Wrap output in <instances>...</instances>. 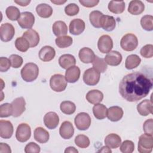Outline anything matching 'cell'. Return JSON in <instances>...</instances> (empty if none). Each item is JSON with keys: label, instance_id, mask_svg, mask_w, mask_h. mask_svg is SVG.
<instances>
[{"label": "cell", "instance_id": "6da1fadb", "mask_svg": "<svg viewBox=\"0 0 153 153\" xmlns=\"http://www.w3.org/2000/svg\"><path fill=\"white\" fill-rule=\"evenodd\" d=\"M152 87V80L140 72L124 76L119 84L121 96L128 102H137L146 97Z\"/></svg>", "mask_w": 153, "mask_h": 153}, {"label": "cell", "instance_id": "7a4b0ae2", "mask_svg": "<svg viewBox=\"0 0 153 153\" xmlns=\"http://www.w3.org/2000/svg\"><path fill=\"white\" fill-rule=\"evenodd\" d=\"M21 76L26 82H32L35 80L39 74V68L33 63H27L22 69Z\"/></svg>", "mask_w": 153, "mask_h": 153}, {"label": "cell", "instance_id": "3957f363", "mask_svg": "<svg viewBox=\"0 0 153 153\" xmlns=\"http://www.w3.org/2000/svg\"><path fill=\"white\" fill-rule=\"evenodd\" d=\"M153 148V137L149 134H143L139 138L137 151L140 153H150Z\"/></svg>", "mask_w": 153, "mask_h": 153}, {"label": "cell", "instance_id": "277c9868", "mask_svg": "<svg viewBox=\"0 0 153 153\" xmlns=\"http://www.w3.org/2000/svg\"><path fill=\"white\" fill-rule=\"evenodd\" d=\"M120 45L124 51H133L138 45L137 38L136 36L133 33H127L122 37L120 41Z\"/></svg>", "mask_w": 153, "mask_h": 153}, {"label": "cell", "instance_id": "5b68a950", "mask_svg": "<svg viewBox=\"0 0 153 153\" xmlns=\"http://www.w3.org/2000/svg\"><path fill=\"white\" fill-rule=\"evenodd\" d=\"M50 86L54 91L61 92L64 91L67 87L65 76L62 74L53 75L50 79Z\"/></svg>", "mask_w": 153, "mask_h": 153}, {"label": "cell", "instance_id": "8992f818", "mask_svg": "<svg viewBox=\"0 0 153 153\" xmlns=\"http://www.w3.org/2000/svg\"><path fill=\"white\" fill-rule=\"evenodd\" d=\"M91 118L86 112H80L75 118V124L79 130H87L91 124Z\"/></svg>", "mask_w": 153, "mask_h": 153}, {"label": "cell", "instance_id": "52a82bcc", "mask_svg": "<svg viewBox=\"0 0 153 153\" xmlns=\"http://www.w3.org/2000/svg\"><path fill=\"white\" fill-rule=\"evenodd\" d=\"M100 73L91 68L85 71L83 74V81L88 85H95L100 80Z\"/></svg>", "mask_w": 153, "mask_h": 153}, {"label": "cell", "instance_id": "ba28073f", "mask_svg": "<svg viewBox=\"0 0 153 153\" xmlns=\"http://www.w3.org/2000/svg\"><path fill=\"white\" fill-rule=\"evenodd\" d=\"M31 136V129L26 123L19 124L16 132V137L20 142H25L29 139Z\"/></svg>", "mask_w": 153, "mask_h": 153}, {"label": "cell", "instance_id": "9c48e42d", "mask_svg": "<svg viewBox=\"0 0 153 153\" xmlns=\"http://www.w3.org/2000/svg\"><path fill=\"white\" fill-rule=\"evenodd\" d=\"M15 34V29L14 26L9 23H3L0 26V38L1 41L4 42H8L11 41Z\"/></svg>", "mask_w": 153, "mask_h": 153}, {"label": "cell", "instance_id": "30bf717a", "mask_svg": "<svg viewBox=\"0 0 153 153\" xmlns=\"http://www.w3.org/2000/svg\"><path fill=\"white\" fill-rule=\"evenodd\" d=\"M17 22L22 28L30 29L35 23V16L30 12H23L21 13Z\"/></svg>", "mask_w": 153, "mask_h": 153}, {"label": "cell", "instance_id": "8fae6325", "mask_svg": "<svg viewBox=\"0 0 153 153\" xmlns=\"http://www.w3.org/2000/svg\"><path fill=\"white\" fill-rule=\"evenodd\" d=\"M97 47L102 53H108L111 51L113 47V41L108 35L101 36L97 42Z\"/></svg>", "mask_w": 153, "mask_h": 153}, {"label": "cell", "instance_id": "7c38bea8", "mask_svg": "<svg viewBox=\"0 0 153 153\" xmlns=\"http://www.w3.org/2000/svg\"><path fill=\"white\" fill-rule=\"evenodd\" d=\"M13 108V116L14 117H18L20 116L25 111L26 102L23 97H19L15 99L11 102Z\"/></svg>", "mask_w": 153, "mask_h": 153}, {"label": "cell", "instance_id": "4fadbf2b", "mask_svg": "<svg viewBox=\"0 0 153 153\" xmlns=\"http://www.w3.org/2000/svg\"><path fill=\"white\" fill-rule=\"evenodd\" d=\"M44 123L46 127L48 129H54L59 124V117L56 112H48L44 115Z\"/></svg>", "mask_w": 153, "mask_h": 153}, {"label": "cell", "instance_id": "5bb4252c", "mask_svg": "<svg viewBox=\"0 0 153 153\" xmlns=\"http://www.w3.org/2000/svg\"><path fill=\"white\" fill-rule=\"evenodd\" d=\"M13 126L10 121H0V136L3 139H10L13 134Z\"/></svg>", "mask_w": 153, "mask_h": 153}, {"label": "cell", "instance_id": "9a60e30c", "mask_svg": "<svg viewBox=\"0 0 153 153\" xmlns=\"http://www.w3.org/2000/svg\"><path fill=\"white\" fill-rule=\"evenodd\" d=\"M85 27V22L80 19L72 20L69 24V32L74 35H79L82 33Z\"/></svg>", "mask_w": 153, "mask_h": 153}, {"label": "cell", "instance_id": "2e32d148", "mask_svg": "<svg viewBox=\"0 0 153 153\" xmlns=\"http://www.w3.org/2000/svg\"><path fill=\"white\" fill-rule=\"evenodd\" d=\"M74 133V128L72 124L68 121L63 122L59 128V134L64 139H71Z\"/></svg>", "mask_w": 153, "mask_h": 153}, {"label": "cell", "instance_id": "e0dca14e", "mask_svg": "<svg viewBox=\"0 0 153 153\" xmlns=\"http://www.w3.org/2000/svg\"><path fill=\"white\" fill-rule=\"evenodd\" d=\"M100 27L108 32L112 31L116 26V22L114 17L108 15H103L100 19Z\"/></svg>", "mask_w": 153, "mask_h": 153}, {"label": "cell", "instance_id": "ac0fdd59", "mask_svg": "<svg viewBox=\"0 0 153 153\" xmlns=\"http://www.w3.org/2000/svg\"><path fill=\"white\" fill-rule=\"evenodd\" d=\"M122 59L123 57L121 53L115 50L108 53L104 59L106 64L110 66L119 65L121 63Z\"/></svg>", "mask_w": 153, "mask_h": 153}, {"label": "cell", "instance_id": "d6986e66", "mask_svg": "<svg viewBox=\"0 0 153 153\" xmlns=\"http://www.w3.org/2000/svg\"><path fill=\"white\" fill-rule=\"evenodd\" d=\"M56 55L54 48L49 45H45L41 48L39 51V57L43 62H49L53 60Z\"/></svg>", "mask_w": 153, "mask_h": 153}, {"label": "cell", "instance_id": "ffe728a7", "mask_svg": "<svg viewBox=\"0 0 153 153\" xmlns=\"http://www.w3.org/2000/svg\"><path fill=\"white\" fill-rule=\"evenodd\" d=\"M123 114V110L121 107L114 106H111L108 109L106 117L110 121L116 122L122 118Z\"/></svg>", "mask_w": 153, "mask_h": 153}, {"label": "cell", "instance_id": "44dd1931", "mask_svg": "<svg viewBox=\"0 0 153 153\" xmlns=\"http://www.w3.org/2000/svg\"><path fill=\"white\" fill-rule=\"evenodd\" d=\"M79 60L84 63H90L93 61L95 54L93 51L88 47L82 48L78 53Z\"/></svg>", "mask_w": 153, "mask_h": 153}, {"label": "cell", "instance_id": "7402d4cb", "mask_svg": "<svg viewBox=\"0 0 153 153\" xmlns=\"http://www.w3.org/2000/svg\"><path fill=\"white\" fill-rule=\"evenodd\" d=\"M80 74L79 68L76 66H73L66 69L65 76L67 82L74 83L79 79Z\"/></svg>", "mask_w": 153, "mask_h": 153}, {"label": "cell", "instance_id": "603a6c76", "mask_svg": "<svg viewBox=\"0 0 153 153\" xmlns=\"http://www.w3.org/2000/svg\"><path fill=\"white\" fill-rule=\"evenodd\" d=\"M152 102L145 99L140 102L137 106L138 113L142 116H147L152 113Z\"/></svg>", "mask_w": 153, "mask_h": 153}, {"label": "cell", "instance_id": "cb8c5ba5", "mask_svg": "<svg viewBox=\"0 0 153 153\" xmlns=\"http://www.w3.org/2000/svg\"><path fill=\"white\" fill-rule=\"evenodd\" d=\"M23 37L27 40L29 43L30 47H35L39 44V35L35 30L32 29H28L23 33Z\"/></svg>", "mask_w": 153, "mask_h": 153}, {"label": "cell", "instance_id": "d4e9b609", "mask_svg": "<svg viewBox=\"0 0 153 153\" xmlns=\"http://www.w3.org/2000/svg\"><path fill=\"white\" fill-rule=\"evenodd\" d=\"M59 63L60 66L65 69H67L76 64V59L75 57L69 54L62 55L59 59Z\"/></svg>", "mask_w": 153, "mask_h": 153}, {"label": "cell", "instance_id": "484cf974", "mask_svg": "<svg viewBox=\"0 0 153 153\" xmlns=\"http://www.w3.org/2000/svg\"><path fill=\"white\" fill-rule=\"evenodd\" d=\"M144 9V4L141 1L132 0L129 3L128 11L133 15H139L143 12Z\"/></svg>", "mask_w": 153, "mask_h": 153}, {"label": "cell", "instance_id": "4316f807", "mask_svg": "<svg viewBox=\"0 0 153 153\" xmlns=\"http://www.w3.org/2000/svg\"><path fill=\"white\" fill-rule=\"evenodd\" d=\"M105 143L111 149H115L120 146L121 143V139L117 134L111 133L107 135L105 139Z\"/></svg>", "mask_w": 153, "mask_h": 153}, {"label": "cell", "instance_id": "83f0119b", "mask_svg": "<svg viewBox=\"0 0 153 153\" xmlns=\"http://www.w3.org/2000/svg\"><path fill=\"white\" fill-rule=\"evenodd\" d=\"M85 98L89 103L95 105L102 101L103 94L102 92L98 90H91L87 93Z\"/></svg>", "mask_w": 153, "mask_h": 153}, {"label": "cell", "instance_id": "f1b7e54d", "mask_svg": "<svg viewBox=\"0 0 153 153\" xmlns=\"http://www.w3.org/2000/svg\"><path fill=\"white\" fill-rule=\"evenodd\" d=\"M49 133L41 127H36L34 130V139L41 143H45L49 140Z\"/></svg>", "mask_w": 153, "mask_h": 153}, {"label": "cell", "instance_id": "f546056e", "mask_svg": "<svg viewBox=\"0 0 153 153\" xmlns=\"http://www.w3.org/2000/svg\"><path fill=\"white\" fill-rule=\"evenodd\" d=\"M52 30L54 35L57 37L65 36L68 33V27L66 24L61 20L56 21L54 23Z\"/></svg>", "mask_w": 153, "mask_h": 153}, {"label": "cell", "instance_id": "4dcf8cb0", "mask_svg": "<svg viewBox=\"0 0 153 153\" xmlns=\"http://www.w3.org/2000/svg\"><path fill=\"white\" fill-rule=\"evenodd\" d=\"M36 11L38 15L42 18H48L53 14L51 7L45 3L38 5L36 7Z\"/></svg>", "mask_w": 153, "mask_h": 153}, {"label": "cell", "instance_id": "1f68e13d", "mask_svg": "<svg viewBox=\"0 0 153 153\" xmlns=\"http://www.w3.org/2000/svg\"><path fill=\"white\" fill-rule=\"evenodd\" d=\"M141 59L136 54H130L126 59L125 67L127 69L130 70L137 68L140 63Z\"/></svg>", "mask_w": 153, "mask_h": 153}, {"label": "cell", "instance_id": "d6a6232c", "mask_svg": "<svg viewBox=\"0 0 153 153\" xmlns=\"http://www.w3.org/2000/svg\"><path fill=\"white\" fill-rule=\"evenodd\" d=\"M107 110L106 107L101 103L95 104L93 108L94 116L98 120H103L106 117Z\"/></svg>", "mask_w": 153, "mask_h": 153}, {"label": "cell", "instance_id": "836d02e7", "mask_svg": "<svg viewBox=\"0 0 153 153\" xmlns=\"http://www.w3.org/2000/svg\"><path fill=\"white\" fill-rule=\"evenodd\" d=\"M125 2L123 1H111L108 4L109 10L114 14L122 13L125 10Z\"/></svg>", "mask_w": 153, "mask_h": 153}, {"label": "cell", "instance_id": "e575fe53", "mask_svg": "<svg viewBox=\"0 0 153 153\" xmlns=\"http://www.w3.org/2000/svg\"><path fill=\"white\" fill-rule=\"evenodd\" d=\"M93 68L97 71L99 73H103L107 69V64L105 62V60L102 58H100L97 56H95V57L92 62Z\"/></svg>", "mask_w": 153, "mask_h": 153}, {"label": "cell", "instance_id": "d590c367", "mask_svg": "<svg viewBox=\"0 0 153 153\" xmlns=\"http://www.w3.org/2000/svg\"><path fill=\"white\" fill-rule=\"evenodd\" d=\"M60 108L63 114L71 115L75 112L76 110V106L74 103L71 101H63L60 103Z\"/></svg>", "mask_w": 153, "mask_h": 153}, {"label": "cell", "instance_id": "8d00e7d4", "mask_svg": "<svg viewBox=\"0 0 153 153\" xmlns=\"http://www.w3.org/2000/svg\"><path fill=\"white\" fill-rule=\"evenodd\" d=\"M56 44L59 48H66L71 46L73 42L72 38L68 35H65L57 37L56 40Z\"/></svg>", "mask_w": 153, "mask_h": 153}, {"label": "cell", "instance_id": "74e56055", "mask_svg": "<svg viewBox=\"0 0 153 153\" xmlns=\"http://www.w3.org/2000/svg\"><path fill=\"white\" fill-rule=\"evenodd\" d=\"M5 14L8 19L12 21L18 20L21 14L19 8L14 6H10L7 7L5 10Z\"/></svg>", "mask_w": 153, "mask_h": 153}, {"label": "cell", "instance_id": "f35d334b", "mask_svg": "<svg viewBox=\"0 0 153 153\" xmlns=\"http://www.w3.org/2000/svg\"><path fill=\"white\" fill-rule=\"evenodd\" d=\"M15 47L17 50L21 52H26L30 47L27 40L24 37H19L15 41Z\"/></svg>", "mask_w": 153, "mask_h": 153}, {"label": "cell", "instance_id": "ab89813d", "mask_svg": "<svg viewBox=\"0 0 153 153\" xmlns=\"http://www.w3.org/2000/svg\"><path fill=\"white\" fill-rule=\"evenodd\" d=\"M103 13L98 10L91 11L89 15V19L91 24L96 28H100V19L103 16Z\"/></svg>", "mask_w": 153, "mask_h": 153}, {"label": "cell", "instance_id": "60d3db41", "mask_svg": "<svg viewBox=\"0 0 153 153\" xmlns=\"http://www.w3.org/2000/svg\"><path fill=\"white\" fill-rule=\"evenodd\" d=\"M140 25L143 29L147 31L153 30V16L151 15H145L141 18Z\"/></svg>", "mask_w": 153, "mask_h": 153}, {"label": "cell", "instance_id": "b9f144b4", "mask_svg": "<svg viewBox=\"0 0 153 153\" xmlns=\"http://www.w3.org/2000/svg\"><path fill=\"white\" fill-rule=\"evenodd\" d=\"M89 138L84 134H78L75 138V143L81 148H86L90 145Z\"/></svg>", "mask_w": 153, "mask_h": 153}, {"label": "cell", "instance_id": "7bdbcfd3", "mask_svg": "<svg viewBox=\"0 0 153 153\" xmlns=\"http://www.w3.org/2000/svg\"><path fill=\"white\" fill-rule=\"evenodd\" d=\"M13 115V108L11 103H5L0 106V117L1 118L8 117Z\"/></svg>", "mask_w": 153, "mask_h": 153}, {"label": "cell", "instance_id": "ee69618b", "mask_svg": "<svg viewBox=\"0 0 153 153\" xmlns=\"http://www.w3.org/2000/svg\"><path fill=\"white\" fill-rule=\"evenodd\" d=\"M120 148L123 153H131L134 150V145L132 141L126 140L121 143Z\"/></svg>", "mask_w": 153, "mask_h": 153}, {"label": "cell", "instance_id": "f6af8a7d", "mask_svg": "<svg viewBox=\"0 0 153 153\" xmlns=\"http://www.w3.org/2000/svg\"><path fill=\"white\" fill-rule=\"evenodd\" d=\"M9 59L10 60L11 65L14 68H20L23 64V58L17 54H11Z\"/></svg>", "mask_w": 153, "mask_h": 153}, {"label": "cell", "instance_id": "bcb514c9", "mask_svg": "<svg viewBox=\"0 0 153 153\" xmlns=\"http://www.w3.org/2000/svg\"><path fill=\"white\" fill-rule=\"evenodd\" d=\"M79 10V7L75 3L69 4L65 8V12L69 16H74L76 15L78 13Z\"/></svg>", "mask_w": 153, "mask_h": 153}, {"label": "cell", "instance_id": "7dc6e473", "mask_svg": "<svg viewBox=\"0 0 153 153\" xmlns=\"http://www.w3.org/2000/svg\"><path fill=\"white\" fill-rule=\"evenodd\" d=\"M140 53L145 58H151L153 56V45L152 44L145 45L141 48Z\"/></svg>", "mask_w": 153, "mask_h": 153}, {"label": "cell", "instance_id": "c3c4849f", "mask_svg": "<svg viewBox=\"0 0 153 153\" xmlns=\"http://www.w3.org/2000/svg\"><path fill=\"white\" fill-rule=\"evenodd\" d=\"M40 146L35 142H29L25 148L26 153H38L40 152Z\"/></svg>", "mask_w": 153, "mask_h": 153}, {"label": "cell", "instance_id": "681fc988", "mask_svg": "<svg viewBox=\"0 0 153 153\" xmlns=\"http://www.w3.org/2000/svg\"><path fill=\"white\" fill-rule=\"evenodd\" d=\"M11 63L9 59L5 57L0 58V71L2 72H7L10 68Z\"/></svg>", "mask_w": 153, "mask_h": 153}, {"label": "cell", "instance_id": "f907efd6", "mask_svg": "<svg viewBox=\"0 0 153 153\" xmlns=\"http://www.w3.org/2000/svg\"><path fill=\"white\" fill-rule=\"evenodd\" d=\"M152 125H153V120L152 118L146 120L144 122L143 125V130L144 132L146 134L152 135L153 134Z\"/></svg>", "mask_w": 153, "mask_h": 153}, {"label": "cell", "instance_id": "816d5d0a", "mask_svg": "<svg viewBox=\"0 0 153 153\" xmlns=\"http://www.w3.org/2000/svg\"><path fill=\"white\" fill-rule=\"evenodd\" d=\"M79 2L84 7H85L87 8H91V7L96 6L99 4V1L98 0H79Z\"/></svg>", "mask_w": 153, "mask_h": 153}, {"label": "cell", "instance_id": "f5cc1de1", "mask_svg": "<svg viewBox=\"0 0 153 153\" xmlns=\"http://www.w3.org/2000/svg\"><path fill=\"white\" fill-rule=\"evenodd\" d=\"M11 153V150L10 148V146L4 143H0V153Z\"/></svg>", "mask_w": 153, "mask_h": 153}, {"label": "cell", "instance_id": "db71d44e", "mask_svg": "<svg viewBox=\"0 0 153 153\" xmlns=\"http://www.w3.org/2000/svg\"><path fill=\"white\" fill-rule=\"evenodd\" d=\"M14 2L16 3L17 4L20 5V6H22V7H25V6H27V5H29V4L30 2V0H28V1H14Z\"/></svg>", "mask_w": 153, "mask_h": 153}, {"label": "cell", "instance_id": "11a10c76", "mask_svg": "<svg viewBox=\"0 0 153 153\" xmlns=\"http://www.w3.org/2000/svg\"><path fill=\"white\" fill-rule=\"evenodd\" d=\"M65 153H66V152L78 153V151L75 147L69 146V147H68V148L65 150Z\"/></svg>", "mask_w": 153, "mask_h": 153}, {"label": "cell", "instance_id": "9f6ffc18", "mask_svg": "<svg viewBox=\"0 0 153 153\" xmlns=\"http://www.w3.org/2000/svg\"><path fill=\"white\" fill-rule=\"evenodd\" d=\"M99 152H111V148H109L108 146H103L100 150L98 151Z\"/></svg>", "mask_w": 153, "mask_h": 153}, {"label": "cell", "instance_id": "6f0895ef", "mask_svg": "<svg viewBox=\"0 0 153 153\" xmlns=\"http://www.w3.org/2000/svg\"><path fill=\"white\" fill-rule=\"evenodd\" d=\"M51 2L56 5H61L66 2V1H51Z\"/></svg>", "mask_w": 153, "mask_h": 153}]
</instances>
